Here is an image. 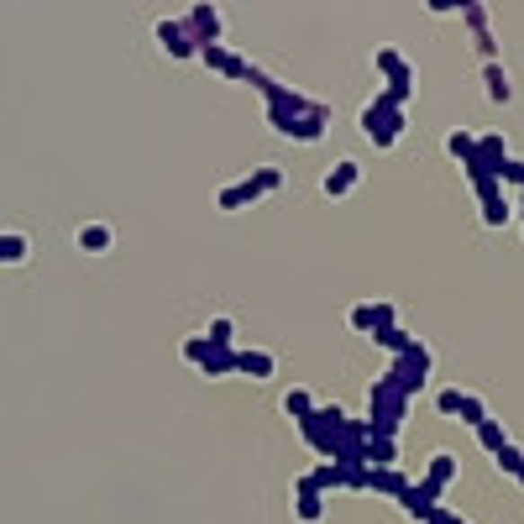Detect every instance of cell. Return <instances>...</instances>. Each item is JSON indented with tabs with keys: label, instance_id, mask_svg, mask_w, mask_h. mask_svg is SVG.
Returning <instances> with one entry per match:
<instances>
[{
	"label": "cell",
	"instance_id": "obj_1",
	"mask_svg": "<svg viewBox=\"0 0 524 524\" xmlns=\"http://www.w3.org/2000/svg\"><path fill=\"white\" fill-rule=\"evenodd\" d=\"M372 409H368V431L372 435H394L404 425V414H409V394H404L399 383H394V377H388V372H383V377H377V383H372Z\"/></svg>",
	"mask_w": 524,
	"mask_h": 524
},
{
	"label": "cell",
	"instance_id": "obj_2",
	"mask_svg": "<svg viewBox=\"0 0 524 524\" xmlns=\"http://www.w3.org/2000/svg\"><path fill=\"white\" fill-rule=\"evenodd\" d=\"M362 131H368L377 147H394V142H399V131H404V105L388 90L372 94L368 105H362Z\"/></svg>",
	"mask_w": 524,
	"mask_h": 524
},
{
	"label": "cell",
	"instance_id": "obj_3",
	"mask_svg": "<svg viewBox=\"0 0 524 524\" xmlns=\"http://www.w3.org/2000/svg\"><path fill=\"white\" fill-rule=\"evenodd\" d=\"M388 377H394V383H399L404 394L414 399V394L425 388V377H431V346H425V341H414V346H409L404 357H394V368H388Z\"/></svg>",
	"mask_w": 524,
	"mask_h": 524
},
{
	"label": "cell",
	"instance_id": "obj_4",
	"mask_svg": "<svg viewBox=\"0 0 524 524\" xmlns=\"http://www.w3.org/2000/svg\"><path fill=\"white\" fill-rule=\"evenodd\" d=\"M466 173H472V184H477V200H483V220L488 226H509V200H503V179H493V173H483L477 163H466Z\"/></svg>",
	"mask_w": 524,
	"mask_h": 524
},
{
	"label": "cell",
	"instance_id": "obj_5",
	"mask_svg": "<svg viewBox=\"0 0 524 524\" xmlns=\"http://www.w3.org/2000/svg\"><path fill=\"white\" fill-rule=\"evenodd\" d=\"M377 68H383V79H388V94L394 100H409V90H414V74H409V58H404L399 48H377Z\"/></svg>",
	"mask_w": 524,
	"mask_h": 524
},
{
	"label": "cell",
	"instance_id": "obj_6",
	"mask_svg": "<svg viewBox=\"0 0 524 524\" xmlns=\"http://www.w3.org/2000/svg\"><path fill=\"white\" fill-rule=\"evenodd\" d=\"M435 409L451 414V420H466V425H483V420H488V404L477 399V394H462V388H440Z\"/></svg>",
	"mask_w": 524,
	"mask_h": 524
},
{
	"label": "cell",
	"instance_id": "obj_7",
	"mask_svg": "<svg viewBox=\"0 0 524 524\" xmlns=\"http://www.w3.org/2000/svg\"><path fill=\"white\" fill-rule=\"evenodd\" d=\"M184 31H189L194 48H216L220 42V11L216 5H194V11L184 16Z\"/></svg>",
	"mask_w": 524,
	"mask_h": 524
},
{
	"label": "cell",
	"instance_id": "obj_8",
	"mask_svg": "<svg viewBox=\"0 0 524 524\" xmlns=\"http://www.w3.org/2000/svg\"><path fill=\"white\" fill-rule=\"evenodd\" d=\"M268 121H273L278 137H294V142H320L325 137V121H315V116H278V111H268Z\"/></svg>",
	"mask_w": 524,
	"mask_h": 524
},
{
	"label": "cell",
	"instance_id": "obj_9",
	"mask_svg": "<svg viewBox=\"0 0 524 524\" xmlns=\"http://www.w3.org/2000/svg\"><path fill=\"white\" fill-rule=\"evenodd\" d=\"M483 173H503L509 168V142H503V131H488V137H477V157H472Z\"/></svg>",
	"mask_w": 524,
	"mask_h": 524
},
{
	"label": "cell",
	"instance_id": "obj_10",
	"mask_svg": "<svg viewBox=\"0 0 524 524\" xmlns=\"http://www.w3.org/2000/svg\"><path fill=\"white\" fill-rule=\"evenodd\" d=\"M200 58L210 63L220 79H247V74H252V63L242 58V53H231V48H220V42H216V48H200Z\"/></svg>",
	"mask_w": 524,
	"mask_h": 524
},
{
	"label": "cell",
	"instance_id": "obj_11",
	"mask_svg": "<svg viewBox=\"0 0 524 524\" xmlns=\"http://www.w3.org/2000/svg\"><path fill=\"white\" fill-rule=\"evenodd\" d=\"M357 179H362V168H357L351 157H341L336 168L325 173V194H331V200H346V194L357 189Z\"/></svg>",
	"mask_w": 524,
	"mask_h": 524
},
{
	"label": "cell",
	"instance_id": "obj_12",
	"mask_svg": "<svg viewBox=\"0 0 524 524\" xmlns=\"http://www.w3.org/2000/svg\"><path fill=\"white\" fill-rule=\"evenodd\" d=\"M462 16H466V27H472V37H477V48L488 53V63H493V53H498V42H493V31H488V5H462Z\"/></svg>",
	"mask_w": 524,
	"mask_h": 524
},
{
	"label": "cell",
	"instance_id": "obj_13",
	"mask_svg": "<svg viewBox=\"0 0 524 524\" xmlns=\"http://www.w3.org/2000/svg\"><path fill=\"white\" fill-rule=\"evenodd\" d=\"M157 42L173 53V58H194L200 48L189 42V31H184V22H157Z\"/></svg>",
	"mask_w": 524,
	"mask_h": 524
},
{
	"label": "cell",
	"instance_id": "obj_14",
	"mask_svg": "<svg viewBox=\"0 0 524 524\" xmlns=\"http://www.w3.org/2000/svg\"><path fill=\"white\" fill-rule=\"evenodd\" d=\"M346 477H351V466H336V462H325V466H315L305 483L315 488V493H336V488H346Z\"/></svg>",
	"mask_w": 524,
	"mask_h": 524
},
{
	"label": "cell",
	"instance_id": "obj_15",
	"mask_svg": "<svg viewBox=\"0 0 524 524\" xmlns=\"http://www.w3.org/2000/svg\"><path fill=\"white\" fill-rule=\"evenodd\" d=\"M362 462H368V466H394V462H399V446H394V435H368V446H362Z\"/></svg>",
	"mask_w": 524,
	"mask_h": 524
},
{
	"label": "cell",
	"instance_id": "obj_16",
	"mask_svg": "<svg viewBox=\"0 0 524 524\" xmlns=\"http://www.w3.org/2000/svg\"><path fill=\"white\" fill-rule=\"evenodd\" d=\"M231 368L236 372H247V377H273V351H236V357H231Z\"/></svg>",
	"mask_w": 524,
	"mask_h": 524
},
{
	"label": "cell",
	"instance_id": "obj_17",
	"mask_svg": "<svg viewBox=\"0 0 524 524\" xmlns=\"http://www.w3.org/2000/svg\"><path fill=\"white\" fill-rule=\"evenodd\" d=\"M483 84H488V100H493V105H509V100H514V84H509V74H503L498 58L483 68Z\"/></svg>",
	"mask_w": 524,
	"mask_h": 524
},
{
	"label": "cell",
	"instance_id": "obj_18",
	"mask_svg": "<svg viewBox=\"0 0 524 524\" xmlns=\"http://www.w3.org/2000/svg\"><path fill=\"white\" fill-rule=\"evenodd\" d=\"M294 509H299V520H305V524H315L320 514H325V498H320L305 477H299V483H294Z\"/></svg>",
	"mask_w": 524,
	"mask_h": 524
},
{
	"label": "cell",
	"instance_id": "obj_19",
	"mask_svg": "<svg viewBox=\"0 0 524 524\" xmlns=\"http://www.w3.org/2000/svg\"><path fill=\"white\" fill-rule=\"evenodd\" d=\"M252 200H262V189H257V179H242V184L220 189V210H242V205H252Z\"/></svg>",
	"mask_w": 524,
	"mask_h": 524
},
{
	"label": "cell",
	"instance_id": "obj_20",
	"mask_svg": "<svg viewBox=\"0 0 524 524\" xmlns=\"http://www.w3.org/2000/svg\"><path fill=\"white\" fill-rule=\"evenodd\" d=\"M372 341H377L383 351H394V357H404V351L414 346V336H409L404 325H377V331H372Z\"/></svg>",
	"mask_w": 524,
	"mask_h": 524
},
{
	"label": "cell",
	"instance_id": "obj_21",
	"mask_svg": "<svg viewBox=\"0 0 524 524\" xmlns=\"http://www.w3.org/2000/svg\"><path fill=\"white\" fill-rule=\"evenodd\" d=\"M283 414H289V420H299V425H305L309 414H315V399H309L305 388H289V394H283Z\"/></svg>",
	"mask_w": 524,
	"mask_h": 524
},
{
	"label": "cell",
	"instance_id": "obj_22",
	"mask_svg": "<svg viewBox=\"0 0 524 524\" xmlns=\"http://www.w3.org/2000/svg\"><path fill=\"white\" fill-rule=\"evenodd\" d=\"M425 477H431V483H440V488H451V477H457V457H451V451H435Z\"/></svg>",
	"mask_w": 524,
	"mask_h": 524
},
{
	"label": "cell",
	"instance_id": "obj_23",
	"mask_svg": "<svg viewBox=\"0 0 524 524\" xmlns=\"http://www.w3.org/2000/svg\"><path fill=\"white\" fill-rule=\"evenodd\" d=\"M446 153L457 157V163H472V157H477V137H466V131H451V137H446Z\"/></svg>",
	"mask_w": 524,
	"mask_h": 524
},
{
	"label": "cell",
	"instance_id": "obj_24",
	"mask_svg": "<svg viewBox=\"0 0 524 524\" xmlns=\"http://www.w3.org/2000/svg\"><path fill=\"white\" fill-rule=\"evenodd\" d=\"M79 247L84 252H105L111 247V226H79Z\"/></svg>",
	"mask_w": 524,
	"mask_h": 524
},
{
	"label": "cell",
	"instance_id": "obj_25",
	"mask_svg": "<svg viewBox=\"0 0 524 524\" xmlns=\"http://www.w3.org/2000/svg\"><path fill=\"white\" fill-rule=\"evenodd\" d=\"M231 331H236V320H226V315H220V320H210V331H205V341H210L216 351H231Z\"/></svg>",
	"mask_w": 524,
	"mask_h": 524
},
{
	"label": "cell",
	"instance_id": "obj_26",
	"mask_svg": "<svg viewBox=\"0 0 524 524\" xmlns=\"http://www.w3.org/2000/svg\"><path fill=\"white\" fill-rule=\"evenodd\" d=\"M493 462L503 466V472H514V477H520V472H524V451L514 446V440H503V446L493 451Z\"/></svg>",
	"mask_w": 524,
	"mask_h": 524
},
{
	"label": "cell",
	"instance_id": "obj_27",
	"mask_svg": "<svg viewBox=\"0 0 524 524\" xmlns=\"http://www.w3.org/2000/svg\"><path fill=\"white\" fill-rule=\"evenodd\" d=\"M31 242L27 236H0V262H27Z\"/></svg>",
	"mask_w": 524,
	"mask_h": 524
},
{
	"label": "cell",
	"instance_id": "obj_28",
	"mask_svg": "<svg viewBox=\"0 0 524 524\" xmlns=\"http://www.w3.org/2000/svg\"><path fill=\"white\" fill-rule=\"evenodd\" d=\"M477 440H483V446H488V451H498V446H503V440H509V431H503V425H498V420H483V425H477Z\"/></svg>",
	"mask_w": 524,
	"mask_h": 524
},
{
	"label": "cell",
	"instance_id": "obj_29",
	"mask_svg": "<svg viewBox=\"0 0 524 524\" xmlns=\"http://www.w3.org/2000/svg\"><path fill=\"white\" fill-rule=\"evenodd\" d=\"M210 351H216V346H210V341H205V336L184 341V357H189V362H194V368H205V362H210Z\"/></svg>",
	"mask_w": 524,
	"mask_h": 524
},
{
	"label": "cell",
	"instance_id": "obj_30",
	"mask_svg": "<svg viewBox=\"0 0 524 524\" xmlns=\"http://www.w3.org/2000/svg\"><path fill=\"white\" fill-rule=\"evenodd\" d=\"M231 357H236V351H210V362H205L200 372H210V377H226V372H236V368H231Z\"/></svg>",
	"mask_w": 524,
	"mask_h": 524
},
{
	"label": "cell",
	"instance_id": "obj_31",
	"mask_svg": "<svg viewBox=\"0 0 524 524\" xmlns=\"http://www.w3.org/2000/svg\"><path fill=\"white\" fill-rule=\"evenodd\" d=\"M252 179H257V189H262V194H273V189H283V173H278V168H257Z\"/></svg>",
	"mask_w": 524,
	"mask_h": 524
},
{
	"label": "cell",
	"instance_id": "obj_32",
	"mask_svg": "<svg viewBox=\"0 0 524 524\" xmlns=\"http://www.w3.org/2000/svg\"><path fill=\"white\" fill-rule=\"evenodd\" d=\"M498 179H503V184H514V189H524V163H514V157H509V168H503Z\"/></svg>",
	"mask_w": 524,
	"mask_h": 524
},
{
	"label": "cell",
	"instance_id": "obj_33",
	"mask_svg": "<svg viewBox=\"0 0 524 524\" xmlns=\"http://www.w3.org/2000/svg\"><path fill=\"white\" fill-rule=\"evenodd\" d=\"M351 325H357V331H368V336H372V305H357V309H351Z\"/></svg>",
	"mask_w": 524,
	"mask_h": 524
},
{
	"label": "cell",
	"instance_id": "obj_34",
	"mask_svg": "<svg viewBox=\"0 0 524 524\" xmlns=\"http://www.w3.org/2000/svg\"><path fill=\"white\" fill-rule=\"evenodd\" d=\"M425 524H466V520H457V514H446V509L435 503V509H431V520H425Z\"/></svg>",
	"mask_w": 524,
	"mask_h": 524
},
{
	"label": "cell",
	"instance_id": "obj_35",
	"mask_svg": "<svg viewBox=\"0 0 524 524\" xmlns=\"http://www.w3.org/2000/svg\"><path fill=\"white\" fill-rule=\"evenodd\" d=\"M520 483H524V472H520Z\"/></svg>",
	"mask_w": 524,
	"mask_h": 524
}]
</instances>
